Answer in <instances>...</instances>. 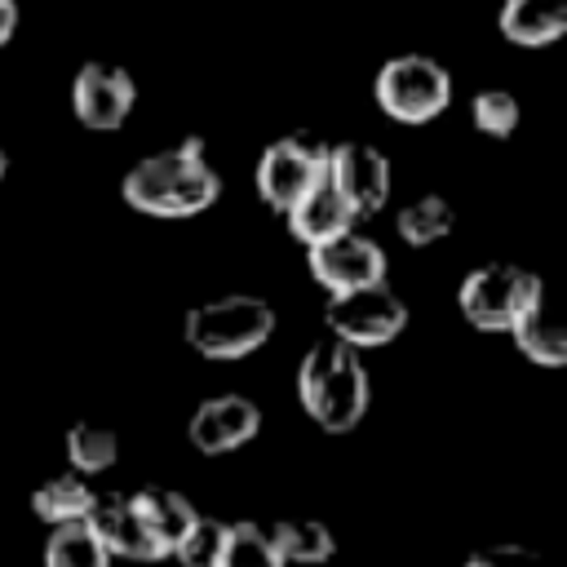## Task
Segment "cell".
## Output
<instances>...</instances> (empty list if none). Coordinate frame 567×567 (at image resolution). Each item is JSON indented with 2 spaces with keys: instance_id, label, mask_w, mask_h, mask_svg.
I'll list each match as a JSON object with an SVG mask.
<instances>
[{
  "instance_id": "cell-16",
  "label": "cell",
  "mask_w": 567,
  "mask_h": 567,
  "mask_svg": "<svg viewBox=\"0 0 567 567\" xmlns=\"http://www.w3.org/2000/svg\"><path fill=\"white\" fill-rule=\"evenodd\" d=\"M93 501H97V492L89 487V478H80V474L66 470V474L44 478L31 492V514L53 532V527H66V523H84L89 509H93Z\"/></svg>"
},
{
  "instance_id": "cell-20",
  "label": "cell",
  "mask_w": 567,
  "mask_h": 567,
  "mask_svg": "<svg viewBox=\"0 0 567 567\" xmlns=\"http://www.w3.org/2000/svg\"><path fill=\"white\" fill-rule=\"evenodd\" d=\"M66 447V461H71V474L89 478V474H106L115 461H120V439L115 430L106 425H93V421H75L62 439Z\"/></svg>"
},
{
  "instance_id": "cell-1",
  "label": "cell",
  "mask_w": 567,
  "mask_h": 567,
  "mask_svg": "<svg viewBox=\"0 0 567 567\" xmlns=\"http://www.w3.org/2000/svg\"><path fill=\"white\" fill-rule=\"evenodd\" d=\"M120 195L142 217L182 221V217L208 213L221 199V173L213 168L204 137H182V142H173L164 151L142 155L124 173Z\"/></svg>"
},
{
  "instance_id": "cell-26",
  "label": "cell",
  "mask_w": 567,
  "mask_h": 567,
  "mask_svg": "<svg viewBox=\"0 0 567 567\" xmlns=\"http://www.w3.org/2000/svg\"><path fill=\"white\" fill-rule=\"evenodd\" d=\"M18 0H0V49L13 40V31H18Z\"/></svg>"
},
{
  "instance_id": "cell-6",
  "label": "cell",
  "mask_w": 567,
  "mask_h": 567,
  "mask_svg": "<svg viewBox=\"0 0 567 567\" xmlns=\"http://www.w3.org/2000/svg\"><path fill=\"white\" fill-rule=\"evenodd\" d=\"M323 177H328V142L319 133H310V128H292V133L275 137L257 155V177L252 182H257L261 204L284 217Z\"/></svg>"
},
{
  "instance_id": "cell-17",
  "label": "cell",
  "mask_w": 567,
  "mask_h": 567,
  "mask_svg": "<svg viewBox=\"0 0 567 567\" xmlns=\"http://www.w3.org/2000/svg\"><path fill=\"white\" fill-rule=\"evenodd\" d=\"M266 527H270V540H275L284 567H288V563H297V567H319V563H328V558L337 554V536H332V527L319 523V518H279V523H266Z\"/></svg>"
},
{
  "instance_id": "cell-23",
  "label": "cell",
  "mask_w": 567,
  "mask_h": 567,
  "mask_svg": "<svg viewBox=\"0 0 567 567\" xmlns=\"http://www.w3.org/2000/svg\"><path fill=\"white\" fill-rule=\"evenodd\" d=\"M518 115L523 111H518V97L509 89H478L470 97V120L487 137H509L518 128Z\"/></svg>"
},
{
  "instance_id": "cell-21",
  "label": "cell",
  "mask_w": 567,
  "mask_h": 567,
  "mask_svg": "<svg viewBox=\"0 0 567 567\" xmlns=\"http://www.w3.org/2000/svg\"><path fill=\"white\" fill-rule=\"evenodd\" d=\"M509 337H514L518 354H523L527 363H536V368H563V363H567V332H563V323H558L545 306L532 310Z\"/></svg>"
},
{
  "instance_id": "cell-4",
  "label": "cell",
  "mask_w": 567,
  "mask_h": 567,
  "mask_svg": "<svg viewBox=\"0 0 567 567\" xmlns=\"http://www.w3.org/2000/svg\"><path fill=\"white\" fill-rule=\"evenodd\" d=\"M461 319L478 332H514L532 310L545 306V284L536 270L514 261H483L456 288Z\"/></svg>"
},
{
  "instance_id": "cell-10",
  "label": "cell",
  "mask_w": 567,
  "mask_h": 567,
  "mask_svg": "<svg viewBox=\"0 0 567 567\" xmlns=\"http://www.w3.org/2000/svg\"><path fill=\"white\" fill-rule=\"evenodd\" d=\"M328 186L354 217H372L390 199V159L372 142H328Z\"/></svg>"
},
{
  "instance_id": "cell-24",
  "label": "cell",
  "mask_w": 567,
  "mask_h": 567,
  "mask_svg": "<svg viewBox=\"0 0 567 567\" xmlns=\"http://www.w3.org/2000/svg\"><path fill=\"white\" fill-rule=\"evenodd\" d=\"M217 540H221V523L199 518L195 532H190V536L182 540V549L173 554V563H177V567H213V558H217Z\"/></svg>"
},
{
  "instance_id": "cell-18",
  "label": "cell",
  "mask_w": 567,
  "mask_h": 567,
  "mask_svg": "<svg viewBox=\"0 0 567 567\" xmlns=\"http://www.w3.org/2000/svg\"><path fill=\"white\" fill-rule=\"evenodd\" d=\"M213 567H284V558H279L266 523L239 518V523H221Z\"/></svg>"
},
{
  "instance_id": "cell-27",
  "label": "cell",
  "mask_w": 567,
  "mask_h": 567,
  "mask_svg": "<svg viewBox=\"0 0 567 567\" xmlns=\"http://www.w3.org/2000/svg\"><path fill=\"white\" fill-rule=\"evenodd\" d=\"M4 173H9V151L0 146V182H4Z\"/></svg>"
},
{
  "instance_id": "cell-19",
  "label": "cell",
  "mask_w": 567,
  "mask_h": 567,
  "mask_svg": "<svg viewBox=\"0 0 567 567\" xmlns=\"http://www.w3.org/2000/svg\"><path fill=\"white\" fill-rule=\"evenodd\" d=\"M452 226H456V213H452V204L443 195H416L412 204H403L394 213V230L412 248H430V244L447 239Z\"/></svg>"
},
{
  "instance_id": "cell-2",
  "label": "cell",
  "mask_w": 567,
  "mask_h": 567,
  "mask_svg": "<svg viewBox=\"0 0 567 567\" xmlns=\"http://www.w3.org/2000/svg\"><path fill=\"white\" fill-rule=\"evenodd\" d=\"M297 399L319 430H328V434L354 430L372 403V381H368L359 350H350L332 337L310 346L297 363Z\"/></svg>"
},
{
  "instance_id": "cell-9",
  "label": "cell",
  "mask_w": 567,
  "mask_h": 567,
  "mask_svg": "<svg viewBox=\"0 0 567 567\" xmlns=\"http://www.w3.org/2000/svg\"><path fill=\"white\" fill-rule=\"evenodd\" d=\"M137 106V80L120 62L89 58L71 80V111L93 133H115Z\"/></svg>"
},
{
  "instance_id": "cell-5",
  "label": "cell",
  "mask_w": 567,
  "mask_h": 567,
  "mask_svg": "<svg viewBox=\"0 0 567 567\" xmlns=\"http://www.w3.org/2000/svg\"><path fill=\"white\" fill-rule=\"evenodd\" d=\"M372 97L381 115L394 124H430L452 106V71L430 53H394L381 62L372 80Z\"/></svg>"
},
{
  "instance_id": "cell-13",
  "label": "cell",
  "mask_w": 567,
  "mask_h": 567,
  "mask_svg": "<svg viewBox=\"0 0 567 567\" xmlns=\"http://www.w3.org/2000/svg\"><path fill=\"white\" fill-rule=\"evenodd\" d=\"M84 523H89V532L97 536V545L111 554V563H115V558H128V563H159V554H155V545H151L142 518L133 514V501H128L124 492L97 496Z\"/></svg>"
},
{
  "instance_id": "cell-7",
  "label": "cell",
  "mask_w": 567,
  "mask_h": 567,
  "mask_svg": "<svg viewBox=\"0 0 567 567\" xmlns=\"http://www.w3.org/2000/svg\"><path fill=\"white\" fill-rule=\"evenodd\" d=\"M408 319H412V310L390 284L341 292V297H328V306H323V323H328L332 341H341L350 350L390 346L408 328Z\"/></svg>"
},
{
  "instance_id": "cell-14",
  "label": "cell",
  "mask_w": 567,
  "mask_h": 567,
  "mask_svg": "<svg viewBox=\"0 0 567 567\" xmlns=\"http://www.w3.org/2000/svg\"><path fill=\"white\" fill-rule=\"evenodd\" d=\"M284 221H288V235H292L297 244H306V248H319V244H328V239H337V235H346V230L359 226V217H354L350 204L328 186V177H323L310 195H301V199L284 213Z\"/></svg>"
},
{
  "instance_id": "cell-3",
  "label": "cell",
  "mask_w": 567,
  "mask_h": 567,
  "mask_svg": "<svg viewBox=\"0 0 567 567\" xmlns=\"http://www.w3.org/2000/svg\"><path fill=\"white\" fill-rule=\"evenodd\" d=\"M182 337L213 363H235L275 337V306L257 292H221L186 310Z\"/></svg>"
},
{
  "instance_id": "cell-22",
  "label": "cell",
  "mask_w": 567,
  "mask_h": 567,
  "mask_svg": "<svg viewBox=\"0 0 567 567\" xmlns=\"http://www.w3.org/2000/svg\"><path fill=\"white\" fill-rule=\"evenodd\" d=\"M44 567H111V554L97 545L89 523L53 527L44 540Z\"/></svg>"
},
{
  "instance_id": "cell-11",
  "label": "cell",
  "mask_w": 567,
  "mask_h": 567,
  "mask_svg": "<svg viewBox=\"0 0 567 567\" xmlns=\"http://www.w3.org/2000/svg\"><path fill=\"white\" fill-rule=\"evenodd\" d=\"M257 434H261V408L248 394H213L190 412V425H186V439L204 456L239 452Z\"/></svg>"
},
{
  "instance_id": "cell-15",
  "label": "cell",
  "mask_w": 567,
  "mask_h": 567,
  "mask_svg": "<svg viewBox=\"0 0 567 567\" xmlns=\"http://www.w3.org/2000/svg\"><path fill=\"white\" fill-rule=\"evenodd\" d=\"M496 27L518 49H545L567 35V0H501Z\"/></svg>"
},
{
  "instance_id": "cell-8",
  "label": "cell",
  "mask_w": 567,
  "mask_h": 567,
  "mask_svg": "<svg viewBox=\"0 0 567 567\" xmlns=\"http://www.w3.org/2000/svg\"><path fill=\"white\" fill-rule=\"evenodd\" d=\"M306 266H310V279L328 297L390 284V257H385L381 239L363 235L359 226L337 235V239H328V244H319V248H306Z\"/></svg>"
},
{
  "instance_id": "cell-25",
  "label": "cell",
  "mask_w": 567,
  "mask_h": 567,
  "mask_svg": "<svg viewBox=\"0 0 567 567\" xmlns=\"http://www.w3.org/2000/svg\"><path fill=\"white\" fill-rule=\"evenodd\" d=\"M465 567H549V563L527 545H487V549H474Z\"/></svg>"
},
{
  "instance_id": "cell-12",
  "label": "cell",
  "mask_w": 567,
  "mask_h": 567,
  "mask_svg": "<svg viewBox=\"0 0 567 567\" xmlns=\"http://www.w3.org/2000/svg\"><path fill=\"white\" fill-rule=\"evenodd\" d=\"M128 501H133V514L142 518V527H146V536H151L159 563L173 558V554L182 549V540L195 532V523L204 518V514L190 505V496H182V492H173V487H142V492H133Z\"/></svg>"
}]
</instances>
